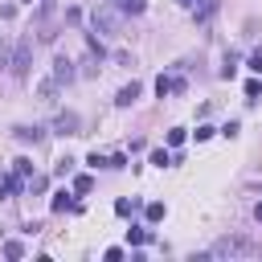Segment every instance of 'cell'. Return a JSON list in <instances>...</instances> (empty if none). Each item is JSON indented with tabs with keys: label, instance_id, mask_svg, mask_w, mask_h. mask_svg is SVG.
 Returning a JSON list of instances; mask_svg holds the SVG:
<instances>
[{
	"label": "cell",
	"instance_id": "15",
	"mask_svg": "<svg viewBox=\"0 0 262 262\" xmlns=\"http://www.w3.org/2000/svg\"><path fill=\"white\" fill-rule=\"evenodd\" d=\"M147 221H151V225H156V221H164V205H160V201H151V205H147Z\"/></svg>",
	"mask_w": 262,
	"mask_h": 262
},
{
	"label": "cell",
	"instance_id": "5",
	"mask_svg": "<svg viewBox=\"0 0 262 262\" xmlns=\"http://www.w3.org/2000/svg\"><path fill=\"white\" fill-rule=\"evenodd\" d=\"M57 94H61V82H57V78H53V74H49V78H41V82H37V98H41V102H45V106H53V102H57Z\"/></svg>",
	"mask_w": 262,
	"mask_h": 262
},
{
	"label": "cell",
	"instance_id": "8",
	"mask_svg": "<svg viewBox=\"0 0 262 262\" xmlns=\"http://www.w3.org/2000/svg\"><path fill=\"white\" fill-rule=\"evenodd\" d=\"M135 98H139V82H131V86H123V90L115 94V106H131Z\"/></svg>",
	"mask_w": 262,
	"mask_h": 262
},
{
	"label": "cell",
	"instance_id": "2",
	"mask_svg": "<svg viewBox=\"0 0 262 262\" xmlns=\"http://www.w3.org/2000/svg\"><path fill=\"white\" fill-rule=\"evenodd\" d=\"M90 16H94V33H115V29H119V20H123V12H119L111 0H98Z\"/></svg>",
	"mask_w": 262,
	"mask_h": 262
},
{
	"label": "cell",
	"instance_id": "14",
	"mask_svg": "<svg viewBox=\"0 0 262 262\" xmlns=\"http://www.w3.org/2000/svg\"><path fill=\"white\" fill-rule=\"evenodd\" d=\"M90 188H94V180H90L86 172H82V176H74V192H90Z\"/></svg>",
	"mask_w": 262,
	"mask_h": 262
},
{
	"label": "cell",
	"instance_id": "27",
	"mask_svg": "<svg viewBox=\"0 0 262 262\" xmlns=\"http://www.w3.org/2000/svg\"><path fill=\"white\" fill-rule=\"evenodd\" d=\"M86 164H90V168H106V164H111V160H102V156H98V151H94V156H86Z\"/></svg>",
	"mask_w": 262,
	"mask_h": 262
},
{
	"label": "cell",
	"instance_id": "29",
	"mask_svg": "<svg viewBox=\"0 0 262 262\" xmlns=\"http://www.w3.org/2000/svg\"><path fill=\"white\" fill-rule=\"evenodd\" d=\"M176 4H192V0H176Z\"/></svg>",
	"mask_w": 262,
	"mask_h": 262
},
{
	"label": "cell",
	"instance_id": "30",
	"mask_svg": "<svg viewBox=\"0 0 262 262\" xmlns=\"http://www.w3.org/2000/svg\"><path fill=\"white\" fill-rule=\"evenodd\" d=\"M25 4H33V0H25Z\"/></svg>",
	"mask_w": 262,
	"mask_h": 262
},
{
	"label": "cell",
	"instance_id": "19",
	"mask_svg": "<svg viewBox=\"0 0 262 262\" xmlns=\"http://www.w3.org/2000/svg\"><path fill=\"white\" fill-rule=\"evenodd\" d=\"M213 8H217V0H205V4L196 8V20H209V16H213Z\"/></svg>",
	"mask_w": 262,
	"mask_h": 262
},
{
	"label": "cell",
	"instance_id": "23",
	"mask_svg": "<svg viewBox=\"0 0 262 262\" xmlns=\"http://www.w3.org/2000/svg\"><path fill=\"white\" fill-rule=\"evenodd\" d=\"M131 209H135V201H115V213H119V217H127Z\"/></svg>",
	"mask_w": 262,
	"mask_h": 262
},
{
	"label": "cell",
	"instance_id": "11",
	"mask_svg": "<svg viewBox=\"0 0 262 262\" xmlns=\"http://www.w3.org/2000/svg\"><path fill=\"white\" fill-rule=\"evenodd\" d=\"M20 180H25V176H4V180H0V196H16V192H20Z\"/></svg>",
	"mask_w": 262,
	"mask_h": 262
},
{
	"label": "cell",
	"instance_id": "25",
	"mask_svg": "<svg viewBox=\"0 0 262 262\" xmlns=\"http://www.w3.org/2000/svg\"><path fill=\"white\" fill-rule=\"evenodd\" d=\"M8 66H12V49H8V45H0V70H8Z\"/></svg>",
	"mask_w": 262,
	"mask_h": 262
},
{
	"label": "cell",
	"instance_id": "13",
	"mask_svg": "<svg viewBox=\"0 0 262 262\" xmlns=\"http://www.w3.org/2000/svg\"><path fill=\"white\" fill-rule=\"evenodd\" d=\"M4 258H25V246L12 237V242H4Z\"/></svg>",
	"mask_w": 262,
	"mask_h": 262
},
{
	"label": "cell",
	"instance_id": "9",
	"mask_svg": "<svg viewBox=\"0 0 262 262\" xmlns=\"http://www.w3.org/2000/svg\"><path fill=\"white\" fill-rule=\"evenodd\" d=\"M49 209H53V213H66V209H78V205H74V196H70L66 188H61V192H53V201H49Z\"/></svg>",
	"mask_w": 262,
	"mask_h": 262
},
{
	"label": "cell",
	"instance_id": "18",
	"mask_svg": "<svg viewBox=\"0 0 262 262\" xmlns=\"http://www.w3.org/2000/svg\"><path fill=\"white\" fill-rule=\"evenodd\" d=\"M151 164H156V168H168V164H172V156L160 147V151H151Z\"/></svg>",
	"mask_w": 262,
	"mask_h": 262
},
{
	"label": "cell",
	"instance_id": "6",
	"mask_svg": "<svg viewBox=\"0 0 262 262\" xmlns=\"http://www.w3.org/2000/svg\"><path fill=\"white\" fill-rule=\"evenodd\" d=\"M49 74H53V78H57L61 86H70V82H74V61H70L66 53H57V57H53V70H49Z\"/></svg>",
	"mask_w": 262,
	"mask_h": 262
},
{
	"label": "cell",
	"instance_id": "12",
	"mask_svg": "<svg viewBox=\"0 0 262 262\" xmlns=\"http://www.w3.org/2000/svg\"><path fill=\"white\" fill-rule=\"evenodd\" d=\"M111 4H115L119 12H131V16H135V12H143V0H111Z\"/></svg>",
	"mask_w": 262,
	"mask_h": 262
},
{
	"label": "cell",
	"instance_id": "3",
	"mask_svg": "<svg viewBox=\"0 0 262 262\" xmlns=\"http://www.w3.org/2000/svg\"><path fill=\"white\" fill-rule=\"evenodd\" d=\"M33 33H37V41H53V37H57V25H53V4H49V0L37 8V16H33Z\"/></svg>",
	"mask_w": 262,
	"mask_h": 262
},
{
	"label": "cell",
	"instance_id": "20",
	"mask_svg": "<svg viewBox=\"0 0 262 262\" xmlns=\"http://www.w3.org/2000/svg\"><path fill=\"white\" fill-rule=\"evenodd\" d=\"M180 143H184V131L172 127V131H168V147H180Z\"/></svg>",
	"mask_w": 262,
	"mask_h": 262
},
{
	"label": "cell",
	"instance_id": "4",
	"mask_svg": "<svg viewBox=\"0 0 262 262\" xmlns=\"http://www.w3.org/2000/svg\"><path fill=\"white\" fill-rule=\"evenodd\" d=\"M29 66H33V41H20V45L12 49V66H8V74H12V78H25Z\"/></svg>",
	"mask_w": 262,
	"mask_h": 262
},
{
	"label": "cell",
	"instance_id": "17",
	"mask_svg": "<svg viewBox=\"0 0 262 262\" xmlns=\"http://www.w3.org/2000/svg\"><path fill=\"white\" fill-rule=\"evenodd\" d=\"M156 94H160V98H164V94H172V78H164V74H160V78H156Z\"/></svg>",
	"mask_w": 262,
	"mask_h": 262
},
{
	"label": "cell",
	"instance_id": "26",
	"mask_svg": "<svg viewBox=\"0 0 262 262\" xmlns=\"http://www.w3.org/2000/svg\"><path fill=\"white\" fill-rule=\"evenodd\" d=\"M209 135H217V127H209V123H201V127H196V139H209Z\"/></svg>",
	"mask_w": 262,
	"mask_h": 262
},
{
	"label": "cell",
	"instance_id": "28",
	"mask_svg": "<svg viewBox=\"0 0 262 262\" xmlns=\"http://www.w3.org/2000/svg\"><path fill=\"white\" fill-rule=\"evenodd\" d=\"M254 217H258V221H262V201H258V205H254Z\"/></svg>",
	"mask_w": 262,
	"mask_h": 262
},
{
	"label": "cell",
	"instance_id": "10",
	"mask_svg": "<svg viewBox=\"0 0 262 262\" xmlns=\"http://www.w3.org/2000/svg\"><path fill=\"white\" fill-rule=\"evenodd\" d=\"M41 135H45L41 127H16V139L20 143H41Z\"/></svg>",
	"mask_w": 262,
	"mask_h": 262
},
{
	"label": "cell",
	"instance_id": "22",
	"mask_svg": "<svg viewBox=\"0 0 262 262\" xmlns=\"http://www.w3.org/2000/svg\"><path fill=\"white\" fill-rule=\"evenodd\" d=\"M16 176H33V164H29V160H25V156H20V160H16Z\"/></svg>",
	"mask_w": 262,
	"mask_h": 262
},
{
	"label": "cell",
	"instance_id": "21",
	"mask_svg": "<svg viewBox=\"0 0 262 262\" xmlns=\"http://www.w3.org/2000/svg\"><path fill=\"white\" fill-rule=\"evenodd\" d=\"M258 94H262V82H246V98H250V102H254V98H258Z\"/></svg>",
	"mask_w": 262,
	"mask_h": 262
},
{
	"label": "cell",
	"instance_id": "24",
	"mask_svg": "<svg viewBox=\"0 0 262 262\" xmlns=\"http://www.w3.org/2000/svg\"><path fill=\"white\" fill-rule=\"evenodd\" d=\"M250 70H254V74H262V49H254V53H250Z\"/></svg>",
	"mask_w": 262,
	"mask_h": 262
},
{
	"label": "cell",
	"instance_id": "7",
	"mask_svg": "<svg viewBox=\"0 0 262 262\" xmlns=\"http://www.w3.org/2000/svg\"><path fill=\"white\" fill-rule=\"evenodd\" d=\"M61 135H78V115L74 111H66V115H57V123H53Z\"/></svg>",
	"mask_w": 262,
	"mask_h": 262
},
{
	"label": "cell",
	"instance_id": "16",
	"mask_svg": "<svg viewBox=\"0 0 262 262\" xmlns=\"http://www.w3.org/2000/svg\"><path fill=\"white\" fill-rule=\"evenodd\" d=\"M147 237H151V233H147V229H127V242H131V246H143V242H147Z\"/></svg>",
	"mask_w": 262,
	"mask_h": 262
},
{
	"label": "cell",
	"instance_id": "1",
	"mask_svg": "<svg viewBox=\"0 0 262 262\" xmlns=\"http://www.w3.org/2000/svg\"><path fill=\"white\" fill-rule=\"evenodd\" d=\"M258 254H262V246L250 242V237H221V242L209 246L205 258H258Z\"/></svg>",
	"mask_w": 262,
	"mask_h": 262
}]
</instances>
